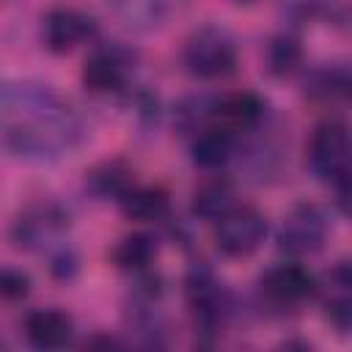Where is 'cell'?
Wrapping results in <instances>:
<instances>
[{"instance_id":"2e32d148","label":"cell","mask_w":352,"mask_h":352,"mask_svg":"<svg viewBox=\"0 0 352 352\" xmlns=\"http://www.w3.org/2000/svg\"><path fill=\"white\" fill-rule=\"evenodd\" d=\"M118 204L124 214L132 220H162L170 209L168 192L162 187H138V184H129L118 198Z\"/></svg>"},{"instance_id":"e0dca14e","label":"cell","mask_w":352,"mask_h":352,"mask_svg":"<svg viewBox=\"0 0 352 352\" xmlns=\"http://www.w3.org/2000/svg\"><path fill=\"white\" fill-rule=\"evenodd\" d=\"M234 206V190L228 182L223 179H214V182H206L204 187L195 190L192 195V212L204 220H217L223 217L228 209Z\"/></svg>"},{"instance_id":"4fadbf2b","label":"cell","mask_w":352,"mask_h":352,"mask_svg":"<svg viewBox=\"0 0 352 352\" xmlns=\"http://www.w3.org/2000/svg\"><path fill=\"white\" fill-rule=\"evenodd\" d=\"M214 124L231 129L234 135L242 132V129H256L264 118V102L250 94V91H242V94H231L226 99H220L217 104L209 107Z\"/></svg>"},{"instance_id":"603a6c76","label":"cell","mask_w":352,"mask_h":352,"mask_svg":"<svg viewBox=\"0 0 352 352\" xmlns=\"http://www.w3.org/2000/svg\"><path fill=\"white\" fill-rule=\"evenodd\" d=\"M234 3H250V0H234Z\"/></svg>"},{"instance_id":"ffe728a7","label":"cell","mask_w":352,"mask_h":352,"mask_svg":"<svg viewBox=\"0 0 352 352\" xmlns=\"http://www.w3.org/2000/svg\"><path fill=\"white\" fill-rule=\"evenodd\" d=\"M300 63V41L292 33H280L267 47V66L272 74H289Z\"/></svg>"},{"instance_id":"9c48e42d","label":"cell","mask_w":352,"mask_h":352,"mask_svg":"<svg viewBox=\"0 0 352 352\" xmlns=\"http://www.w3.org/2000/svg\"><path fill=\"white\" fill-rule=\"evenodd\" d=\"M96 36V22L77 11V8H69V6H60V8H52L47 16H44V25H41V38H44V47L52 50V52H72L74 47L91 41Z\"/></svg>"},{"instance_id":"30bf717a","label":"cell","mask_w":352,"mask_h":352,"mask_svg":"<svg viewBox=\"0 0 352 352\" xmlns=\"http://www.w3.org/2000/svg\"><path fill=\"white\" fill-rule=\"evenodd\" d=\"M258 292L270 305L292 308V305L308 300L316 292V283H314L311 272L302 270L300 264H280V267L267 270L258 278Z\"/></svg>"},{"instance_id":"7a4b0ae2","label":"cell","mask_w":352,"mask_h":352,"mask_svg":"<svg viewBox=\"0 0 352 352\" xmlns=\"http://www.w3.org/2000/svg\"><path fill=\"white\" fill-rule=\"evenodd\" d=\"M308 165L319 182L336 190L341 209L349 198V132L344 121H322L308 140Z\"/></svg>"},{"instance_id":"d6986e66","label":"cell","mask_w":352,"mask_h":352,"mask_svg":"<svg viewBox=\"0 0 352 352\" xmlns=\"http://www.w3.org/2000/svg\"><path fill=\"white\" fill-rule=\"evenodd\" d=\"M132 184V173L121 162H104L88 176V187L102 198H121L124 190Z\"/></svg>"},{"instance_id":"8fae6325","label":"cell","mask_w":352,"mask_h":352,"mask_svg":"<svg viewBox=\"0 0 352 352\" xmlns=\"http://www.w3.org/2000/svg\"><path fill=\"white\" fill-rule=\"evenodd\" d=\"M187 0H107L110 14L135 33H148L162 25H168Z\"/></svg>"},{"instance_id":"ac0fdd59","label":"cell","mask_w":352,"mask_h":352,"mask_svg":"<svg viewBox=\"0 0 352 352\" xmlns=\"http://www.w3.org/2000/svg\"><path fill=\"white\" fill-rule=\"evenodd\" d=\"M113 261L121 270H146L151 264V258L157 256V239L151 234H132L124 236L116 248H113Z\"/></svg>"},{"instance_id":"3957f363","label":"cell","mask_w":352,"mask_h":352,"mask_svg":"<svg viewBox=\"0 0 352 352\" xmlns=\"http://www.w3.org/2000/svg\"><path fill=\"white\" fill-rule=\"evenodd\" d=\"M182 60L192 77L217 80L236 69V41L220 25H204L184 41Z\"/></svg>"},{"instance_id":"7402d4cb","label":"cell","mask_w":352,"mask_h":352,"mask_svg":"<svg viewBox=\"0 0 352 352\" xmlns=\"http://www.w3.org/2000/svg\"><path fill=\"white\" fill-rule=\"evenodd\" d=\"M30 292V278L22 270H0V297L3 300H22Z\"/></svg>"},{"instance_id":"277c9868","label":"cell","mask_w":352,"mask_h":352,"mask_svg":"<svg viewBox=\"0 0 352 352\" xmlns=\"http://www.w3.org/2000/svg\"><path fill=\"white\" fill-rule=\"evenodd\" d=\"M267 236V220L256 206H231L223 217H217L214 242L217 250L231 258H245L261 248Z\"/></svg>"},{"instance_id":"ba28073f","label":"cell","mask_w":352,"mask_h":352,"mask_svg":"<svg viewBox=\"0 0 352 352\" xmlns=\"http://www.w3.org/2000/svg\"><path fill=\"white\" fill-rule=\"evenodd\" d=\"M132 69H135V55L118 44H107L88 55L82 66V82L94 94H116L126 85Z\"/></svg>"},{"instance_id":"9a60e30c","label":"cell","mask_w":352,"mask_h":352,"mask_svg":"<svg viewBox=\"0 0 352 352\" xmlns=\"http://www.w3.org/2000/svg\"><path fill=\"white\" fill-rule=\"evenodd\" d=\"M349 289H352L349 264H346V261H338V264L330 270V275H327L324 308H327V319H330L341 333H346L349 324H352V297H349Z\"/></svg>"},{"instance_id":"8992f818","label":"cell","mask_w":352,"mask_h":352,"mask_svg":"<svg viewBox=\"0 0 352 352\" xmlns=\"http://www.w3.org/2000/svg\"><path fill=\"white\" fill-rule=\"evenodd\" d=\"M69 228V214L58 204H36L25 209L14 223V242L28 250H44L55 245Z\"/></svg>"},{"instance_id":"5b68a950","label":"cell","mask_w":352,"mask_h":352,"mask_svg":"<svg viewBox=\"0 0 352 352\" xmlns=\"http://www.w3.org/2000/svg\"><path fill=\"white\" fill-rule=\"evenodd\" d=\"M327 214L316 204H297L278 228V248L289 256H311L327 242Z\"/></svg>"},{"instance_id":"6da1fadb","label":"cell","mask_w":352,"mask_h":352,"mask_svg":"<svg viewBox=\"0 0 352 352\" xmlns=\"http://www.w3.org/2000/svg\"><path fill=\"white\" fill-rule=\"evenodd\" d=\"M85 135L80 113L52 85L0 80V143L25 162H55Z\"/></svg>"},{"instance_id":"7c38bea8","label":"cell","mask_w":352,"mask_h":352,"mask_svg":"<svg viewBox=\"0 0 352 352\" xmlns=\"http://www.w3.org/2000/svg\"><path fill=\"white\" fill-rule=\"evenodd\" d=\"M25 336L36 349H63L74 341V322L58 308H41L28 314Z\"/></svg>"},{"instance_id":"5bb4252c","label":"cell","mask_w":352,"mask_h":352,"mask_svg":"<svg viewBox=\"0 0 352 352\" xmlns=\"http://www.w3.org/2000/svg\"><path fill=\"white\" fill-rule=\"evenodd\" d=\"M236 151V135L220 124L201 126L192 143V162L204 170L223 168Z\"/></svg>"},{"instance_id":"44dd1931","label":"cell","mask_w":352,"mask_h":352,"mask_svg":"<svg viewBox=\"0 0 352 352\" xmlns=\"http://www.w3.org/2000/svg\"><path fill=\"white\" fill-rule=\"evenodd\" d=\"M346 91H349L346 66L319 69L311 77V94H319V96H346Z\"/></svg>"},{"instance_id":"52a82bcc","label":"cell","mask_w":352,"mask_h":352,"mask_svg":"<svg viewBox=\"0 0 352 352\" xmlns=\"http://www.w3.org/2000/svg\"><path fill=\"white\" fill-rule=\"evenodd\" d=\"M187 300L204 330H217L231 311L228 292L223 289V283H217L212 270L204 264H195L187 272Z\"/></svg>"}]
</instances>
